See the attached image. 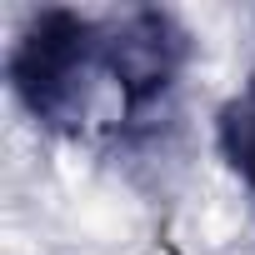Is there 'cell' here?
Returning <instances> with one entry per match:
<instances>
[{"label": "cell", "mask_w": 255, "mask_h": 255, "mask_svg": "<svg viewBox=\"0 0 255 255\" xmlns=\"http://www.w3.org/2000/svg\"><path fill=\"white\" fill-rule=\"evenodd\" d=\"M100 80H110L105 25L75 10H40L10 50V85L20 105L55 130H80Z\"/></svg>", "instance_id": "obj_1"}, {"label": "cell", "mask_w": 255, "mask_h": 255, "mask_svg": "<svg viewBox=\"0 0 255 255\" xmlns=\"http://www.w3.org/2000/svg\"><path fill=\"white\" fill-rule=\"evenodd\" d=\"M185 65V30L160 10H135L120 25H105V70L125 105H145L170 90Z\"/></svg>", "instance_id": "obj_2"}, {"label": "cell", "mask_w": 255, "mask_h": 255, "mask_svg": "<svg viewBox=\"0 0 255 255\" xmlns=\"http://www.w3.org/2000/svg\"><path fill=\"white\" fill-rule=\"evenodd\" d=\"M215 140H220V155L230 160V170L255 190V80L220 105V115H215Z\"/></svg>", "instance_id": "obj_3"}]
</instances>
